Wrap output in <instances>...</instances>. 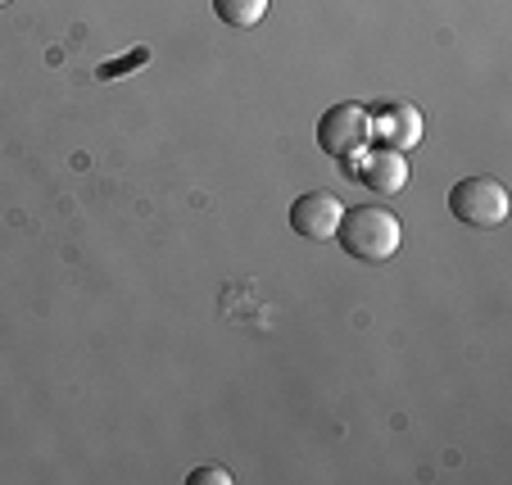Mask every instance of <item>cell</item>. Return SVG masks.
<instances>
[{
    "label": "cell",
    "mask_w": 512,
    "mask_h": 485,
    "mask_svg": "<svg viewBox=\"0 0 512 485\" xmlns=\"http://www.w3.org/2000/svg\"><path fill=\"white\" fill-rule=\"evenodd\" d=\"M336 241L349 259H363V263H386L399 254L404 245V227L390 209L381 204H358V209H345L336 227Z\"/></svg>",
    "instance_id": "1"
},
{
    "label": "cell",
    "mask_w": 512,
    "mask_h": 485,
    "mask_svg": "<svg viewBox=\"0 0 512 485\" xmlns=\"http://www.w3.org/2000/svg\"><path fill=\"white\" fill-rule=\"evenodd\" d=\"M508 209L512 200L503 191V182H494V177H463L449 191V214L463 227H499L508 218Z\"/></svg>",
    "instance_id": "2"
},
{
    "label": "cell",
    "mask_w": 512,
    "mask_h": 485,
    "mask_svg": "<svg viewBox=\"0 0 512 485\" xmlns=\"http://www.w3.org/2000/svg\"><path fill=\"white\" fill-rule=\"evenodd\" d=\"M368 141H372V114L363 105H354V100L331 105L327 114L318 118V146L327 150V155L354 159L368 150Z\"/></svg>",
    "instance_id": "3"
},
{
    "label": "cell",
    "mask_w": 512,
    "mask_h": 485,
    "mask_svg": "<svg viewBox=\"0 0 512 485\" xmlns=\"http://www.w3.org/2000/svg\"><path fill=\"white\" fill-rule=\"evenodd\" d=\"M340 214H345L340 195L304 191L300 200L290 204V227H295L304 241H331V236H336V227H340Z\"/></svg>",
    "instance_id": "4"
},
{
    "label": "cell",
    "mask_w": 512,
    "mask_h": 485,
    "mask_svg": "<svg viewBox=\"0 0 512 485\" xmlns=\"http://www.w3.org/2000/svg\"><path fill=\"white\" fill-rule=\"evenodd\" d=\"M422 127L426 123H422V114H417V105H377V114H372V141L408 155V150L422 141Z\"/></svg>",
    "instance_id": "5"
},
{
    "label": "cell",
    "mask_w": 512,
    "mask_h": 485,
    "mask_svg": "<svg viewBox=\"0 0 512 485\" xmlns=\"http://www.w3.org/2000/svg\"><path fill=\"white\" fill-rule=\"evenodd\" d=\"M358 177H363V186H372L377 195H395L408 186V159L399 155V150H363V159H358Z\"/></svg>",
    "instance_id": "6"
},
{
    "label": "cell",
    "mask_w": 512,
    "mask_h": 485,
    "mask_svg": "<svg viewBox=\"0 0 512 485\" xmlns=\"http://www.w3.org/2000/svg\"><path fill=\"white\" fill-rule=\"evenodd\" d=\"M213 14H218L227 28H254V23L268 14V0H213Z\"/></svg>",
    "instance_id": "7"
},
{
    "label": "cell",
    "mask_w": 512,
    "mask_h": 485,
    "mask_svg": "<svg viewBox=\"0 0 512 485\" xmlns=\"http://www.w3.org/2000/svg\"><path fill=\"white\" fill-rule=\"evenodd\" d=\"M186 481H191V485H227V481H232V472H227V467H213V463H209V467H195Z\"/></svg>",
    "instance_id": "8"
},
{
    "label": "cell",
    "mask_w": 512,
    "mask_h": 485,
    "mask_svg": "<svg viewBox=\"0 0 512 485\" xmlns=\"http://www.w3.org/2000/svg\"><path fill=\"white\" fill-rule=\"evenodd\" d=\"M0 5H10V0H0Z\"/></svg>",
    "instance_id": "9"
}]
</instances>
